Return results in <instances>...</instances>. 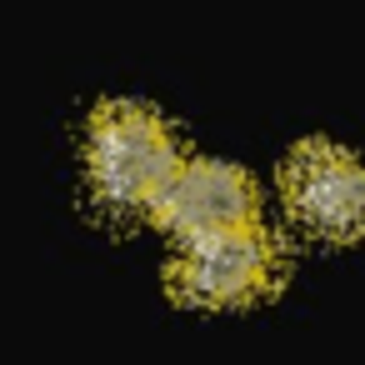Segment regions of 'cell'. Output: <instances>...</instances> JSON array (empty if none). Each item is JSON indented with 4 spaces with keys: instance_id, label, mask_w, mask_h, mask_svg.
<instances>
[{
    "instance_id": "obj_2",
    "label": "cell",
    "mask_w": 365,
    "mask_h": 365,
    "mask_svg": "<svg viewBox=\"0 0 365 365\" xmlns=\"http://www.w3.org/2000/svg\"><path fill=\"white\" fill-rule=\"evenodd\" d=\"M275 275H280V255H275V240L260 225L220 230V235H195L170 260L175 295L195 300V305L255 300V295H265L275 285Z\"/></svg>"
},
{
    "instance_id": "obj_3",
    "label": "cell",
    "mask_w": 365,
    "mask_h": 365,
    "mask_svg": "<svg viewBox=\"0 0 365 365\" xmlns=\"http://www.w3.org/2000/svg\"><path fill=\"white\" fill-rule=\"evenodd\" d=\"M290 210L330 235V240H360L365 235V160L355 150H340L330 140H305L290 150L280 170Z\"/></svg>"
},
{
    "instance_id": "obj_1",
    "label": "cell",
    "mask_w": 365,
    "mask_h": 365,
    "mask_svg": "<svg viewBox=\"0 0 365 365\" xmlns=\"http://www.w3.org/2000/svg\"><path fill=\"white\" fill-rule=\"evenodd\" d=\"M86 160H91L96 195L115 210H155L160 190L185 165L165 115L150 110L145 101L96 106L91 135H86Z\"/></svg>"
},
{
    "instance_id": "obj_4",
    "label": "cell",
    "mask_w": 365,
    "mask_h": 365,
    "mask_svg": "<svg viewBox=\"0 0 365 365\" xmlns=\"http://www.w3.org/2000/svg\"><path fill=\"white\" fill-rule=\"evenodd\" d=\"M155 220L170 225L175 235H220V230H245L260 225V190L240 165L225 160H185L175 180L155 200Z\"/></svg>"
}]
</instances>
